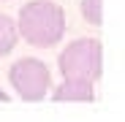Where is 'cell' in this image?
<instances>
[{"instance_id":"obj_3","label":"cell","mask_w":125,"mask_h":122,"mask_svg":"<svg viewBox=\"0 0 125 122\" xmlns=\"http://www.w3.org/2000/svg\"><path fill=\"white\" fill-rule=\"evenodd\" d=\"M8 81L11 87L16 90V95L27 100V103H38L49 95V87H52V73H49V65L41 63L35 57H22L8 68Z\"/></svg>"},{"instance_id":"obj_4","label":"cell","mask_w":125,"mask_h":122,"mask_svg":"<svg viewBox=\"0 0 125 122\" xmlns=\"http://www.w3.org/2000/svg\"><path fill=\"white\" fill-rule=\"evenodd\" d=\"M52 100L57 103H93L95 100V84L93 81H73V79H62V84L54 87Z\"/></svg>"},{"instance_id":"obj_6","label":"cell","mask_w":125,"mask_h":122,"mask_svg":"<svg viewBox=\"0 0 125 122\" xmlns=\"http://www.w3.org/2000/svg\"><path fill=\"white\" fill-rule=\"evenodd\" d=\"M82 14L90 25H103V0H82Z\"/></svg>"},{"instance_id":"obj_1","label":"cell","mask_w":125,"mask_h":122,"mask_svg":"<svg viewBox=\"0 0 125 122\" xmlns=\"http://www.w3.org/2000/svg\"><path fill=\"white\" fill-rule=\"evenodd\" d=\"M16 30L27 44L49 49L65 35V11L52 0H30L27 6L19 8Z\"/></svg>"},{"instance_id":"obj_7","label":"cell","mask_w":125,"mask_h":122,"mask_svg":"<svg viewBox=\"0 0 125 122\" xmlns=\"http://www.w3.org/2000/svg\"><path fill=\"white\" fill-rule=\"evenodd\" d=\"M0 103H8V92H3V90H0Z\"/></svg>"},{"instance_id":"obj_2","label":"cell","mask_w":125,"mask_h":122,"mask_svg":"<svg viewBox=\"0 0 125 122\" xmlns=\"http://www.w3.org/2000/svg\"><path fill=\"white\" fill-rule=\"evenodd\" d=\"M103 65V46L98 38H79L73 44H68L57 57V68L62 79L73 81H95L101 79Z\"/></svg>"},{"instance_id":"obj_5","label":"cell","mask_w":125,"mask_h":122,"mask_svg":"<svg viewBox=\"0 0 125 122\" xmlns=\"http://www.w3.org/2000/svg\"><path fill=\"white\" fill-rule=\"evenodd\" d=\"M16 41H19L16 22H14L8 14H0V57H6L8 52H14Z\"/></svg>"}]
</instances>
